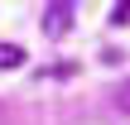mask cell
I'll return each instance as SVG.
<instances>
[{
	"label": "cell",
	"instance_id": "6da1fadb",
	"mask_svg": "<svg viewBox=\"0 0 130 125\" xmlns=\"http://www.w3.org/2000/svg\"><path fill=\"white\" fill-rule=\"evenodd\" d=\"M72 10H77V0H48V10H43V34H48V39H63V34L72 29Z\"/></svg>",
	"mask_w": 130,
	"mask_h": 125
},
{
	"label": "cell",
	"instance_id": "7a4b0ae2",
	"mask_svg": "<svg viewBox=\"0 0 130 125\" xmlns=\"http://www.w3.org/2000/svg\"><path fill=\"white\" fill-rule=\"evenodd\" d=\"M14 67H24V48L19 43H0V72H14Z\"/></svg>",
	"mask_w": 130,
	"mask_h": 125
},
{
	"label": "cell",
	"instance_id": "277c9868",
	"mask_svg": "<svg viewBox=\"0 0 130 125\" xmlns=\"http://www.w3.org/2000/svg\"><path fill=\"white\" fill-rule=\"evenodd\" d=\"M116 106H121V111H130V82L121 87V92H116Z\"/></svg>",
	"mask_w": 130,
	"mask_h": 125
},
{
	"label": "cell",
	"instance_id": "3957f363",
	"mask_svg": "<svg viewBox=\"0 0 130 125\" xmlns=\"http://www.w3.org/2000/svg\"><path fill=\"white\" fill-rule=\"evenodd\" d=\"M111 19H116V24H130V0H121V5H116V14H111Z\"/></svg>",
	"mask_w": 130,
	"mask_h": 125
}]
</instances>
